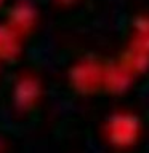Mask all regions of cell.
I'll return each instance as SVG.
<instances>
[{
    "instance_id": "6da1fadb",
    "label": "cell",
    "mask_w": 149,
    "mask_h": 153,
    "mask_svg": "<svg viewBox=\"0 0 149 153\" xmlns=\"http://www.w3.org/2000/svg\"><path fill=\"white\" fill-rule=\"evenodd\" d=\"M40 93V81L32 74H21L16 76L11 86V100L16 107L27 108L29 105L35 104Z\"/></svg>"
},
{
    "instance_id": "7a4b0ae2",
    "label": "cell",
    "mask_w": 149,
    "mask_h": 153,
    "mask_svg": "<svg viewBox=\"0 0 149 153\" xmlns=\"http://www.w3.org/2000/svg\"><path fill=\"white\" fill-rule=\"evenodd\" d=\"M35 19H37V13L32 5L26 2V0H16L8 8L5 22L10 24L14 30L24 37L35 27Z\"/></svg>"
},
{
    "instance_id": "3957f363",
    "label": "cell",
    "mask_w": 149,
    "mask_h": 153,
    "mask_svg": "<svg viewBox=\"0 0 149 153\" xmlns=\"http://www.w3.org/2000/svg\"><path fill=\"white\" fill-rule=\"evenodd\" d=\"M23 50V35L7 22H0V62L16 61Z\"/></svg>"
},
{
    "instance_id": "277c9868",
    "label": "cell",
    "mask_w": 149,
    "mask_h": 153,
    "mask_svg": "<svg viewBox=\"0 0 149 153\" xmlns=\"http://www.w3.org/2000/svg\"><path fill=\"white\" fill-rule=\"evenodd\" d=\"M5 2H7V0H0V8L3 7V3H5Z\"/></svg>"
}]
</instances>
